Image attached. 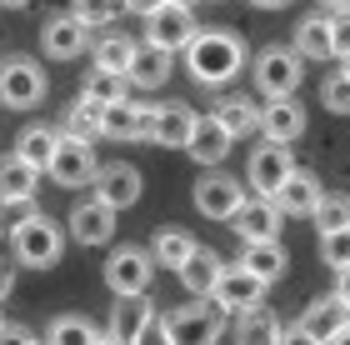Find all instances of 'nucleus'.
I'll return each mask as SVG.
<instances>
[{
    "label": "nucleus",
    "instance_id": "obj_1",
    "mask_svg": "<svg viewBox=\"0 0 350 345\" xmlns=\"http://www.w3.org/2000/svg\"><path fill=\"white\" fill-rule=\"evenodd\" d=\"M185 70L196 85H230L245 70V40L235 30H196L185 45Z\"/></svg>",
    "mask_w": 350,
    "mask_h": 345
},
{
    "label": "nucleus",
    "instance_id": "obj_2",
    "mask_svg": "<svg viewBox=\"0 0 350 345\" xmlns=\"http://www.w3.org/2000/svg\"><path fill=\"white\" fill-rule=\"evenodd\" d=\"M10 250H15V260H21V265H30V271H45V265H55L60 250H66V225H60L55 215L36 210L21 230L10 235Z\"/></svg>",
    "mask_w": 350,
    "mask_h": 345
},
{
    "label": "nucleus",
    "instance_id": "obj_3",
    "mask_svg": "<svg viewBox=\"0 0 350 345\" xmlns=\"http://www.w3.org/2000/svg\"><path fill=\"white\" fill-rule=\"evenodd\" d=\"M165 320V335L170 345H215L226 335V310L215 301H190V305H175Z\"/></svg>",
    "mask_w": 350,
    "mask_h": 345
},
{
    "label": "nucleus",
    "instance_id": "obj_4",
    "mask_svg": "<svg viewBox=\"0 0 350 345\" xmlns=\"http://www.w3.org/2000/svg\"><path fill=\"white\" fill-rule=\"evenodd\" d=\"M250 70H256V90H260L265 100H285V96H295L300 81H306V66H300V55L291 51V45H265Z\"/></svg>",
    "mask_w": 350,
    "mask_h": 345
},
{
    "label": "nucleus",
    "instance_id": "obj_5",
    "mask_svg": "<svg viewBox=\"0 0 350 345\" xmlns=\"http://www.w3.org/2000/svg\"><path fill=\"white\" fill-rule=\"evenodd\" d=\"M45 70L36 66L30 55H10L5 66H0V105L5 111H36L45 100Z\"/></svg>",
    "mask_w": 350,
    "mask_h": 345
},
{
    "label": "nucleus",
    "instance_id": "obj_6",
    "mask_svg": "<svg viewBox=\"0 0 350 345\" xmlns=\"http://www.w3.org/2000/svg\"><path fill=\"white\" fill-rule=\"evenodd\" d=\"M150 280H155V260H150V250H140V245H120L116 256L105 260L110 295H146Z\"/></svg>",
    "mask_w": 350,
    "mask_h": 345
},
{
    "label": "nucleus",
    "instance_id": "obj_7",
    "mask_svg": "<svg viewBox=\"0 0 350 345\" xmlns=\"http://www.w3.org/2000/svg\"><path fill=\"white\" fill-rule=\"evenodd\" d=\"M90 191H95V200H100V206H110V210L120 215V210H131L135 200H140L146 180H140V170H135L131 161H110V165H100V170H95Z\"/></svg>",
    "mask_w": 350,
    "mask_h": 345
},
{
    "label": "nucleus",
    "instance_id": "obj_8",
    "mask_svg": "<svg viewBox=\"0 0 350 345\" xmlns=\"http://www.w3.org/2000/svg\"><path fill=\"white\" fill-rule=\"evenodd\" d=\"M51 180L55 185H66V191H81V185L95 180V170H100V161H95V146H85V140H66L60 135V146L51 155Z\"/></svg>",
    "mask_w": 350,
    "mask_h": 345
},
{
    "label": "nucleus",
    "instance_id": "obj_9",
    "mask_svg": "<svg viewBox=\"0 0 350 345\" xmlns=\"http://www.w3.org/2000/svg\"><path fill=\"white\" fill-rule=\"evenodd\" d=\"M211 301L226 310V316H245V310H256L265 301V280H256L245 265H226L220 280H215V290H211Z\"/></svg>",
    "mask_w": 350,
    "mask_h": 345
},
{
    "label": "nucleus",
    "instance_id": "obj_10",
    "mask_svg": "<svg viewBox=\"0 0 350 345\" xmlns=\"http://www.w3.org/2000/svg\"><path fill=\"white\" fill-rule=\"evenodd\" d=\"M245 206V185L226 176V170H211L205 180H196V210L211 215V221H230L235 210Z\"/></svg>",
    "mask_w": 350,
    "mask_h": 345
},
{
    "label": "nucleus",
    "instance_id": "obj_11",
    "mask_svg": "<svg viewBox=\"0 0 350 345\" xmlns=\"http://www.w3.org/2000/svg\"><path fill=\"white\" fill-rule=\"evenodd\" d=\"M196 40V15H190L185 5H161L150 15V25H146V45H155V51H185V45Z\"/></svg>",
    "mask_w": 350,
    "mask_h": 345
},
{
    "label": "nucleus",
    "instance_id": "obj_12",
    "mask_svg": "<svg viewBox=\"0 0 350 345\" xmlns=\"http://www.w3.org/2000/svg\"><path fill=\"white\" fill-rule=\"evenodd\" d=\"M295 176V161H291V146H270V140H265V146L256 150V155H250V165H245V180L250 185H256V195H275L280 191V185L285 180H291Z\"/></svg>",
    "mask_w": 350,
    "mask_h": 345
},
{
    "label": "nucleus",
    "instance_id": "obj_13",
    "mask_svg": "<svg viewBox=\"0 0 350 345\" xmlns=\"http://www.w3.org/2000/svg\"><path fill=\"white\" fill-rule=\"evenodd\" d=\"M280 221H285V215L275 210V200L245 195V206L230 215V230L241 235L245 245H265V240H275V235H280Z\"/></svg>",
    "mask_w": 350,
    "mask_h": 345
},
{
    "label": "nucleus",
    "instance_id": "obj_14",
    "mask_svg": "<svg viewBox=\"0 0 350 345\" xmlns=\"http://www.w3.org/2000/svg\"><path fill=\"white\" fill-rule=\"evenodd\" d=\"M40 51L51 60H75L81 51H90V25H81L75 15H51L40 25Z\"/></svg>",
    "mask_w": 350,
    "mask_h": 345
},
{
    "label": "nucleus",
    "instance_id": "obj_15",
    "mask_svg": "<svg viewBox=\"0 0 350 345\" xmlns=\"http://www.w3.org/2000/svg\"><path fill=\"white\" fill-rule=\"evenodd\" d=\"M150 115L155 105H140V100H116L100 111V135L105 140H146L150 135Z\"/></svg>",
    "mask_w": 350,
    "mask_h": 345
},
{
    "label": "nucleus",
    "instance_id": "obj_16",
    "mask_svg": "<svg viewBox=\"0 0 350 345\" xmlns=\"http://www.w3.org/2000/svg\"><path fill=\"white\" fill-rule=\"evenodd\" d=\"M260 135L270 140V146H291V140H300V135H306V105H300L295 96L260 105Z\"/></svg>",
    "mask_w": 350,
    "mask_h": 345
},
{
    "label": "nucleus",
    "instance_id": "obj_17",
    "mask_svg": "<svg viewBox=\"0 0 350 345\" xmlns=\"http://www.w3.org/2000/svg\"><path fill=\"white\" fill-rule=\"evenodd\" d=\"M66 230L75 235V245H110L116 240V210L100 206V200H81V206L70 210Z\"/></svg>",
    "mask_w": 350,
    "mask_h": 345
},
{
    "label": "nucleus",
    "instance_id": "obj_18",
    "mask_svg": "<svg viewBox=\"0 0 350 345\" xmlns=\"http://www.w3.org/2000/svg\"><path fill=\"white\" fill-rule=\"evenodd\" d=\"M345 325H350V310L336 301V295H315V301L306 305V316H300V331H306L310 340H321V345H330Z\"/></svg>",
    "mask_w": 350,
    "mask_h": 345
},
{
    "label": "nucleus",
    "instance_id": "obj_19",
    "mask_svg": "<svg viewBox=\"0 0 350 345\" xmlns=\"http://www.w3.org/2000/svg\"><path fill=\"white\" fill-rule=\"evenodd\" d=\"M230 146H235V140L220 130L215 115H196V125H190V140H185V150L196 155V165H211V170H215V165L230 155Z\"/></svg>",
    "mask_w": 350,
    "mask_h": 345
},
{
    "label": "nucleus",
    "instance_id": "obj_20",
    "mask_svg": "<svg viewBox=\"0 0 350 345\" xmlns=\"http://www.w3.org/2000/svg\"><path fill=\"white\" fill-rule=\"evenodd\" d=\"M190 125H196V111L180 100H170V105H155V115H150V135L155 146H170V150H185V140H190Z\"/></svg>",
    "mask_w": 350,
    "mask_h": 345
},
{
    "label": "nucleus",
    "instance_id": "obj_21",
    "mask_svg": "<svg viewBox=\"0 0 350 345\" xmlns=\"http://www.w3.org/2000/svg\"><path fill=\"white\" fill-rule=\"evenodd\" d=\"M220 271H226V260L215 256V250H205V245H196V256H190L180 271V286L196 295V301H211V290H215V280H220Z\"/></svg>",
    "mask_w": 350,
    "mask_h": 345
},
{
    "label": "nucleus",
    "instance_id": "obj_22",
    "mask_svg": "<svg viewBox=\"0 0 350 345\" xmlns=\"http://www.w3.org/2000/svg\"><path fill=\"white\" fill-rule=\"evenodd\" d=\"M321 195H325V191H321V180H315L310 170H295V176L285 180L270 200H275V210H280V215H310L315 206H321Z\"/></svg>",
    "mask_w": 350,
    "mask_h": 345
},
{
    "label": "nucleus",
    "instance_id": "obj_23",
    "mask_svg": "<svg viewBox=\"0 0 350 345\" xmlns=\"http://www.w3.org/2000/svg\"><path fill=\"white\" fill-rule=\"evenodd\" d=\"M211 115L220 120V130H226L230 140H241V135H256V130H260V105L250 100V96H220Z\"/></svg>",
    "mask_w": 350,
    "mask_h": 345
},
{
    "label": "nucleus",
    "instance_id": "obj_24",
    "mask_svg": "<svg viewBox=\"0 0 350 345\" xmlns=\"http://www.w3.org/2000/svg\"><path fill=\"white\" fill-rule=\"evenodd\" d=\"M125 81H131L135 90H161L170 81V55L155 51V45H135L131 66H125Z\"/></svg>",
    "mask_w": 350,
    "mask_h": 345
},
{
    "label": "nucleus",
    "instance_id": "obj_25",
    "mask_svg": "<svg viewBox=\"0 0 350 345\" xmlns=\"http://www.w3.org/2000/svg\"><path fill=\"white\" fill-rule=\"evenodd\" d=\"M55 146H60V130L36 120V125H25V130L15 135V161H25L30 170H45L51 155H55Z\"/></svg>",
    "mask_w": 350,
    "mask_h": 345
},
{
    "label": "nucleus",
    "instance_id": "obj_26",
    "mask_svg": "<svg viewBox=\"0 0 350 345\" xmlns=\"http://www.w3.org/2000/svg\"><path fill=\"white\" fill-rule=\"evenodd\" d=\"M150 316H155V310H150L146 295H116V305H110V331L105 335H116L120 345H131Z\"/></svg>",
    "mask_w": 350,
    "mask_h": 345
},
{
    "label": "nucleus",
    "instance_id": "obj_27",
    "mask_svg": "<svg viewBox=\"0 0 350 345\" xmlns=\"http://www.w3.org/2000/svg\"><path fill=\"white\" fill-rule=\"evenodd\" d=\"M280 331L285 325L275 320V310H245V316H235V345H280Z\"/></svg>",
    "mask_w": 350,
    "mask_h": 345
},
{
    "label": "nucleus",
    "instance_id": "obj_28",
    "mask_svg": "<svg viewBox=\"0 0 350 345\" xmlns=\"http://www.w3.org/2000/svg\"><path fill=\"white\" fill-rule=\"evenodd\" d=\"M90 55H95V70L125 75V66H131V55H135V40L125 36V30H105V36L90 40Z\"/></svg>",
    "mask_w": 350,
    "mask_h": 345
},
{
    "label": "nucleus",
    "instance_id": "obj_29",
    "mask_svg": "<svg viewBox=\"0 0 350 345\" xmlns=\"http://www.w3.org/2000/svg\"><path fill=\"white\" fill-rule=\"evenodd\" d=\"M291 51L300 60H330V15H306V20L295 25Z\"/></svg>",
    "mask_w": 350,
    "mask_h": 345
},
{
    "label": "nucleus",
    "instance_id": "obj_30",
    "mask_svg": "<svg viewBox=\"0 0 350 345\" xmlns=\"http://www.w3.org/2000/svg\"><path fill=\"white\" fill-rule=\"evenodd\" d=\"M241 265H245V271L256 275V280L275 286V280L285 275V265H291V260H285L280 240H265V245H245V250H241Z\"/></svg>",
    "mask_w": 350,
    "mask_h": 345
},
{
    "label": "nucleus",
    "instance_id": "obj_31",
    "mask_svg": "<svg viewBox=\"0 0 350 345\" xmlns=\"http://www.w3.org/2000/svg\"><path fill=\"white\" fill-rule=\"evenodd\" d=\"M81 100H90L95 111H105V105H116V100H131V81L116 75V70H90L85 85H81Z\"/></svg>",
    "mask_w": 350,
    "mask_h": 345
},
{
    "label": "nucleus",
    "instance_id": "obj_32",
    "mask_svg": "<svg viewBox=\"0 0 350 345\" xmlns=\"http://www.w3.org/2000/svg\"><path fill=\"white\" fill-rule=\"evenodd\" d=\"M36 185H40V170H30L15 155L0 161V200H36Z\"/></svg>",
    "mask_w": 350,
    "mask_h": 345
},
{
    "label": "nucleus",
    "instance_id": "obj_33",
    "mask_svg": "<svg viewBox=\"0 0 350 345\" xmlns=\"http://www.w3.org/2000/svg\"><path fill=\"white\" fill-rule=\"evenodd\" d=\"M190 256H196V235H185V230H161V235H155V245H150V260L155 265H170V271H180Z\"/></svg>",
    "mask_w": 350,
    "mask_h": 345
},
{
    "label": "nucleus",
    "instance_id": "obj_34",
    "mask_svg": "<svg viewBox=\"0 0 350 345\" xmlns=\"http://www.w3.org/2000/svg\"><path fill=\"white\" fill-rule=\"evenodd\" d=\"M60 135H66V140H85V146H95V140H100V111H95L90 100L70 105V111H66V125H60Z\"/></svg>",
    "mask_w": 350,
    "mask_h": 345
},
{
    "label": "nucleus",
    "instance_id": "obj_35",
    "mask_svg": "<svg viewBox=\"0 0 350 345\" xmlns=\"http://www.w3.org/2000/svg\"><path fill=\"white\" fill-rule=\"evenodd\" d=\"M95 325L85 320V316H60V320H51V331H45V345H95Z\"/></svg>",
    "mask_w": 350,
    "mask_h": 345
},
{
    "label": "nucleus",
    "instance_id": "obj_36",
    "mask_svg": "<svg viewBox=\"0 0 350 345\" xmlns=\"http://www.w3.org/2000/svg\"><path fill=\"white\" fill-rule=\"evenodd\" d=\"M310 221L321 225V235H330V230H350V195H321V206L310 210Z\"/></svg>",
    "mask_w": 350,
    "mask_h": 345
},
{
    "label": "nucleus",
    "instance_id": "obj_37",
    "mask_svg": "<svg viewBox=\"0 0 350 345\" xmlns=\"http://www.w3.org/2000/svg\"><path fill=\"white\" fill-rule=\"evenodd\" d=\"M125 5H120V0H75V20H81V25H105V30H116V15H120Z\"/></svg>",
    "mask_w": 350,
    "mask_h": 345
},
{
    "label": "nucleus",
    "instance_id": "obj_38",
    "mask_svg": "<svg viewBox=\"0 0 350 345\" xmlns=\"http://www.w3.org/2000/svg\"><path fill=\"white\" fill-rule=\"evenodd\" d=\"M321 105H325V111H336V115H350V81L340 70L321 81Z\"/></svg>",
    "mask_w": 350,
    "mask_h": 345
},
{
    "label": "nucleus",
    "instance_id": "obj_39",
    "mask_svg": "<svg viewBox=\"0 0 350 345\" xmlns=\"http://www.w3.org/2000/svg\"><path fill=\"white\" fill-rule=\"evenodd\" d=\"M321 260L330 265V271H345V265H350V230L321 235Z\"/></svg>",
    "mask_w": 350,
    "mask_h": 345
},
{
    "label": "nucleus",
    "instance_id": "obj_40",
    "mask_svg": "<svg viewBox=\"0 0 350 345\" xmlns=\"http://www.w3.org/2000/svg\"><path fill=\"white\" fill-rule=\"evenodd\" d=\"M36 210H40L36 200H0V235H15Z\"/></svg>",
    "mask_w": 350,
    "mask_h": 345
},
{
    "label": "nucleus",
    "instance_id": "obj_41",
    "mask_svg": "<svg viewBox=\"0 0 350 345\" xmlns=\"http://www.w3.org/2000/svg\"><path fill=\"white\" fill-rule=\"evenodd\" d=\"M330 55H350V15H330Z\"/></svg>",
    "mask_w": 350,
    "mask_h": 345
},
{
    "label": "nucleus",
    "instance_id": "obj_42",
    "mask_svg": "<svg viewBox=\"0 0 350 345\" xmlns=\"http://www.w3.org/2000/svg\"><path fill=\"white\" fill-rule=\"evenodd\" d=\"M131 345H170V335H165V320H161V316H150L146 325H140V335H135Z\"/></svg>",
    "mask_w": 350,
    "mask_h": 345
},
{
    "label": "nucleus",
    "instance_id": "obj_43",
    "mask_svg": "<svg viewBox=\"0 0 350 345\" xmlns=\"http://www.w3.org/2000/svg\"><path fill=\"white\" fill-rule=\"evenodd\" d=\"M0 345H36V335L25 325H0Z\"/></svg>",
    "mask_w": 350,
    "mask_h": 345
},
{
    "label": "nucleus",
    "instance_id": "obj_44",
    "mask_svg": "<svg viewBox=\"0 0 350 345\" xmlns=\"http://www.w3.org/2000/svg\"><path fill=\"white\" fill-rule=\"evenodd\" d=\"M120 5H125V10H131V15H140V20H150V15H155V10H161V5H165V0H120Z\"/></svg>",
    "mask_w": 350,
    "mask_h": 345
},
{
    "label": "nucleus",
    "instance_id": "obj_45",
    "mask_svg": "<svg viewBox=\"0 0 350 345\" xmlns=\"http://www.w3.org/2000/svg\"><path fill=\"white\" fill-rule=\"evenodd\" d=\"M10 290H15V265H10V260H0V305L10 301Z\"/></svg>",
    "mask_w": 350,
    "mask_h": 345
},
{
    "label": "nucleus",
    "instance_id": "obj_46",
    "mask_svg": "<svg viewBox=\"0 0 350 345\" xmlns=\"http://www.w3.org/2000/svg\"><path fill=\"white\" fill-rule=\"evenodd\" d=\"M336 301L350 310V265H345V271H336Z\"/></svg>",
    "mask_w": 350,
    "mask_h": 345
},
{
    "label": "nucleus",
    "instance_id": "obj_47",
    "mask_svg": "<svg viewBox=\"0 0 350 345\" xmlns=\"http://www.w3.org/2000/svg\"><path fill=\"white\" fill-rule=\"evenodd\" d=\"M280 345H321V340H310L300 325H291V331H280Z\"/></svg>",
    "mask_w": 350,
    "mask_h": 345
},
{
    "label": "nucleus",
    "instance_id": "obj_48",
    "mask_svg": "<svg viewBox=\"0 0 350 345\" xmlns=\"http://www.w3.org/2000/svg\"><path fill=\"white\" fill-rule=\"evenodd\" d=\"M250 5H256V10H285L291 0H250Z\"/></svg>",
    "mask_w": 350,
    "mask_h": 345
},
{
    "label": "nucleus",
    "instance_id": "obj_49",
    "mask_svg": "<svg viewBox=\"0 0 350 345\" xmlns=\"http://www.w3.org/2000/svg\"><path fill=\"white\" fill-rule=\"evenodd\" d=\"M325 5L336 10V15H350V0H325Z\"/></svg>",
    "mask_w": 350,
    "mask_h": 345
},
{
    "label": "nucleus",
    "instance_id": "obj_50",
    "mask_svg": "<svg viewBox=\"0 0 350 345\" xmlns=\"http://www.w3.org/2000/svg\"><path fill=\"white\" fill-rule=\"evenodd\" d=\"M0 5H5V10H25L30 0H0Z\"/></svg>",
    "mask_w": 350,
    "mask_h": 345
},
{
    "label": "nucleus",
    "instance_id": "obj_51",
    "mask_svg": "<svg viewBox=\"0 0 350 345\" xmlns=\"http://www.w3.org/2000/svg\"><path fill=\"white\" fill-rule=\"evenodd\" d=\"M330 345H350V325H345V331H340L336 340H330Z\"/></svg>",
    "mask_w": 350,
    "mask_h": 345
},
{
    "label": "nucleus",
    "instance_id": "obj_52",
    "mask_svg": "<svg viewBox=\"0 0 350 345\" xmlns=\"http://www.w3.org/2000/svg\"><path fill=\"white\" fill-rule=\"evenodd\" d=\"M95 345H120L116 335H95Z\"/></svg>",
    "mask_w": 350,
    "mask_h": 345
},
{
    "label": "nucleus",
    "instance_id": "obj_53",
    "mask_svg": "<svg viewBox=\"0 0 350 345\" xmlns=\"http://www.w3.org/2000/svg\"><path fill=\"white\" fill-rule=\"evenodd\" d=\"M165 5H185V10H190V5H196V0H165Z\"/></svg>",
    "mask_w": 350,
    "mask_h": 345
},
{
    "label": "nucleus",
    "instance_id": "obj_54",
    "mask_svg": "<svg viewBox=\"0 0 350 345\" xmlns=\"http://www.w3.org/2000/svg\"><path fill=\"white\" fill-rule=\"evenodd\" d=\"M340 75H345V81H350V55H345V66H340Z\"/></svg>",
    "mask_w": 350,
    "mask_h": 345
},
{
    "label": "nucleus",
    "instance_id": "obj_55",
    "mask_svg": "<svg viewBox=\"0 0 350 345\" xmlns=\"http://www.w3.org/2000/svg\"><path fill=\"white\" fill-rule=\"evenodd\" d=\"M0 325H5V320H0Z\"/></svg>",
    "mask_w": 350,
    "mask_h": 345
}]
</instances>
